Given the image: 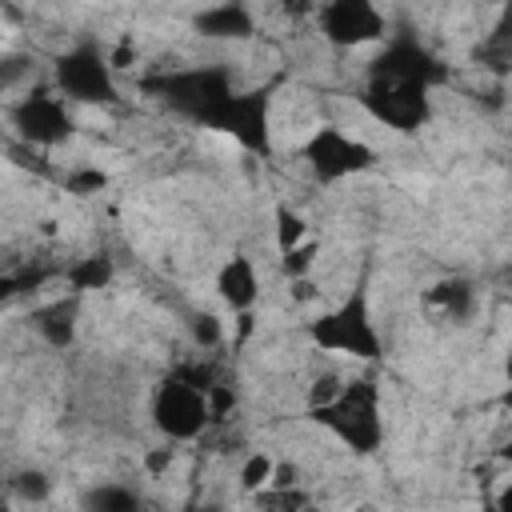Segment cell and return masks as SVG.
Instances as JSON below:
<instances>
[{"mask_svg": "<svg viewBox=\"0 0 512 512\" xmlns=\"http://www.w3.org/2000/svg\"><path fill=\"white\" fill-rule=\"evenodd\" d=\"M272 464H276V456H268V452H248L244 464H240V472H236L240 488H244V492H264V488L272 484Z\"/></svg>", "mask_w": 512, "mask_h": 512, "instance_id": "obj_1", "label": "cell"}]
</instances>
